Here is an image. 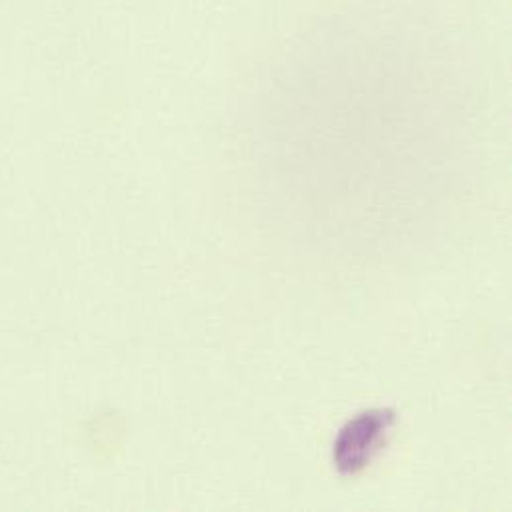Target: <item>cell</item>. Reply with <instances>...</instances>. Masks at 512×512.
<instances>
[{"label":"cell","instance_id":"1","mask_svg":"<svg viewBox=\"0 0 512 512\" xmlns=\"http://www.w3.org/2000/svg\"><path fill=\"white\" fill-rule=\"evenodd\" d=\"M389 421H391V417H387L383 411H379V413H369V415L365 413L353 425H349V429H345L341 433L339 443H337V445H353L351 455L343 461H349L351 465L367 463L371 459V451L377 449V443L389 431Z\"/></svg>","mask_w":512,"mask_h":512}]
</instances>
